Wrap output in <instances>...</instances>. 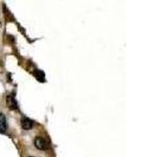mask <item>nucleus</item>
<instances>
[{
  "label": "nucleus",
  "instance_id": "obj_1",
  "mask_svg": "<svg viewBox=\"0 0 168 157\" xmlns=\"http://www.w3.org/2000/svg\"><path fill=\"white\" fill-rule=\"evenodd\" d=\"M35 146H36V148L38 149V150H49V147H51V145H49V142L47 140L46 138H44V137H36L35 138Z\"/></svg>",
  "mask_w": 168,
  "mask_h": 157
},
{
  "label": "nucleus",
  "instance_id": "obj_2",
  "mask_svg": "<svg viewBox=\"0 0 168 157\" xmlns=\"http://www.w3.org/2000/svg\"><path fill=\"white\" fill-rule=\"evenodd\" d=\"M33 121L28 117H23L21 118V127L23 130H30L33 128Z\"/></svg>",
  "mask_w": 168,
  "mask_h": 157
},
{
  "label": "nucleus",
  "instance_id": "obj_3",
  "mask_svg": "<svg viewBox=\"0 0 168 157\" xmlns=\"http://www.w3.org/2000/svg\"><path fill=\"white\" fill-rule=\"evenodd\" d=\"M6 105H7V107L9 109H12V110L17 109V102H16L14 97H12V95H7L6 97Z\"/></svg>",
  "mask_w": 168,
  "mask_h": 157
},
{
  "label": "nucleus",
  "instance_id": "obj_4",
  "mask_svg": "<svg viewBox=\"0 0 168 157\" xmlns=\"http://www.w3.org/2000/svg\"><path fill=\"white\" fill-rule=\"evenodd\" d=\"M6 130V119L2 112H0V133H4Z\"/></svg>",
  "mask_w": 168,
  "mask_h": 157
},
{
  "label": "nucleus",
  "instance_id": "obj_5",
  "mask_svg": "<svg viewBox=\"0 0 168 157\" xmlns=\"http://www.w3.org/2000/svg\"><path fill=\"white\" fill-rule=\"evenodd\" d=\"M34 74H35V76H36L39 81H43V78H44V74H43L42 71H40V70H36Z\"/></svg>",
  "mask_w": 168,
  "mask_h": 157
},
{
  "label": "nucleus",
  "instance_id": "obj_6",
  "mask_svg": "<svg viewBox=\"0 0 168 157\" xmlns=\"http://www.w3.org/2000/svg\"><path fill=\"white\" fill-rule=\"evenodd\" d=\"M30 157H32V156H30Z\"/></svg>",
  "mask_w": 168,
  "mask_h": 157
}]
</instances>
